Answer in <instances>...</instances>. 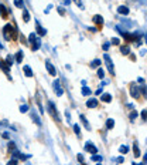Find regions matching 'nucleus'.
Returning a JSON list of instances; mask_svg holds the SVG:
<instances>
[{
	"label": "nucleus",
	"instance_id": "1",
	"mask_svg": "<svg viewBox=\"0 0 147 165\" xmlns=\"http://www.w3.org/2000/svg\"><path fill=\"white\" fill-rule=\"evenodd\" d=\"M3 36H4L6 40H12V37L14 36V27H13V24H6L3 27Z\"/></svg>",
	"mask_w": 147,
	"mask_h": 165
},
{
	"label": "nucleus",
	"instance_id": "2",
	"mask_svg": "<svg viewBox=\"0 0 147 165\" xmlns=\"http://www.w3.org/2000/svg\"><path fill=\"white\" fill-rule=\"evenodd\" d=\"M29 40H30V43L33 44V50H38V48H40V46H41V40H40V37H38L37 34L31 33L30 36H29Z\"/></svg>",
	"mask_w": 147,
	"mask_h": 165
},
{
	"label": "nucleus",
	"instance_id": "3",
	"mask_svg": "<svg viewBox=\"0 0 147 165\" xmlns=\"http://www.w3.org/2000/svg\"><path fill=\"white\" fill-rule=\"evenodd\" d=\"M48 111H50V114L54 117V120L59 121V114L57 113V110H55V105H54L52 101H48Z\"/></svg>",
	"mask_w": 147,
	"mask_h": 165
},
{
	"label": "nucleus",
	"instance_id": "4",
	"mask_svg": "<svg viewBox=\"0 0 147 165\" xmlns=\"http://www.w3.org/2000/svg\"><path fill=\"white\" fill-rule=\"evenodd\" d=\"M103 60H105V63H106V67H108V70H109V73L110 74H115V67H113V63H112V58L108 54H105Z\"/></svg>",
	"mask_w": 147,
	"mask_h": 165
},
{
	"label": "nucleus",
	"instance_id": "5",
	"mask_svg": "<svg viewBox=\"0 0 147 165\" xmlns=\"http://www.w3.org/2000/svg\"><path fill=\"white\" fill-rule=\"evenodd\" d=\"M54 90H55V94H57L58 97H61L62 94H64V90H62V87H61V83H59V80H55L54 81Z\"/></svg>",
	"mask_w": 147,
	"mask_h": 165
},
{
	"label": "nucleus",
	"instance_id": "6",
	"mask_svg": "<svg viewBox=\"0 0 147 165\" xmlns=\"http://www.w3.org/2000/svg\"><path fill=\"white\" fill-rule=\"evenodd\" d=\"M130 94H132V97H134V98L139 97V87L136 83H133L130 86Z\"/></svg>",
	"mask_w": 147,
	"mask_h": 165
},
{
	"label": "nucleus",
	"instance_id": "7",
	"mask_svg": "<svg viewBox=\"0 0 147 165\" xmlns=\"http://www.w3.org/2000/svg\"><path fill=\"white\" fill-rule=\"evenodd\" d=\"M85 149L88 151V152H91L92 155H93V154H96V152H98V148H96L95 145H93L92 142H86V145H85Z\"/></svg>",
	"mask_w": 147,
	"mask_h": 165
},
{
	"label": "nucleus",
	"instance_id": "8",
	"mask_svg": "<svg viewBox=\"0 0 147 165\" xmlns=\"http://www.w3.org/2000/svg\"><path fill=\"white\" fill-rule=\"evenodd\" d=\"M45 67H47V70H48V73H50L51 76H55L57 74V71H55V67L51 64L50 61H45Z\"/></svg>",
	"mask_w": 147,
	"mask_h": 165
},
{
	"label": "nucleus",
	"instance_id": "9",
	"mask_svg": "<svg viewBox=\"0 0 147 165\" xmlns=\"http://www.w3.org/2000/svg\"><path fill=\"white\" fill-rule=\"evenodd\" d=\"M86 107H88V108L98 107V100H95V98H91V100H88V101H86Z\"/></svg>",
	"mask_w": 147,
	"mask_h": 165
},
{
	"label": "nucleus",
	"instance_id": "10",
	"mask_svg": "<svg viewBox=\"0 0 147 165\" xmlns=\"http://www.w3.org/2000/svg\"><path fill=\"white\" fill-rule=\"evenodd\" d=\"M0 68H2L3 71L6 73V74H9V71H10V66H9L6 61H3V60L0 61Z\"/></svg>",
	"mask_w": 147,
	"mask_h": 165
},
{
	"label": "nucleus",
	"instance_id": "11",
	"mask_svg": "<svg viewBox=\"0 0 147 165\" xmlns=\"http://www.w3.org/2000/svg\"><path fill=\"white\" fill-rule=\"evenodd\" d=\"M92 22L95 23V24H103V17L102 16H99V14H96V16H93V19H92Z\"/></svg>",
	"mask_w": 147,
	"mask_h": 165
},
{
	"label": "nucleus",
	"instance_id": "12",
	"mask_svg": "<svg viewBox=\"0 0 147 165\" xmlns=\"http://www.w3.org/2000/svg\"><path fill=\"white\" fill-rule=\"evenodd\" d=\"M117 13H120V14H129V7H126V6H119L117 7Z\"/></svg>",
	"mask_w": 147,
	"mask_h": 165
},
{
	"label": "nucleus",
	"instance_id": "13",
	"mask_svg": "<svg viewBox=\"0 0 147 165\" xmlns=\"http://www.w3.org/2000/svg\"><path fill=\"white\" fill-rule=\"evenodd\" d=\"M120 53L122 54H125V56H127V54H130V47H129V46H122L120 47Z\"/></svg>",
	"mask_w": 147,
	"mask_h": 165
},
{
	"label": "nucleus",
	"instance_id": "14",
	"mask_svg": "<svg viewBox=\"0 0 147 165\" xmlns=\"http://www.w3.org/2000/svg\"><path fill=\"white\" fill-rule=\"evenodd\" d=\"M23 71H24V74H26L27 77H33V71H31V67H30V66H24Z\"/></svg>",
	"mask_w": 147,
	"mask_h": 165
},
{
	"label": "nucleus",
	"instance_id": "15",
	"mask_svg": "<svg viewBox=\"0 0 147 165\" xmlns=\"http://www.w3.org/2000/svg\"><path fill=\"white\" fill-rule=\"evenodd\" d=\"M14 60H16L17 63H21V61H23V51H21V50H20V51H17V54H16Z\"/></svg>",
	"mask_w": 147,
	"mask_h": 165
},
{
	"label": "nucleus",
	"instance_id": "16",
	"mask_svg": "<svg viewBox=\"0 0 147 165\" xmlns=\"http://www.w3.org/2000/svg\"><path fill=\"white\" fill-rule=\"evenodd\" d=\"M0 17H7V10L3 4H0Z\"/></svg>",
	"mask_w": 147,
	"mask_h": 165
},
{
	"label": "nucleus",
	"instance_id": "17",
	"mask_svg": "<svg viewBox=\"0 0 147 165\" xmlns=\"http://www.w3.org/2000/svg\"><path fill=\"white\" fill-rule=\"evenodd\" d=\"M23 20H24L26 23H29V22H30V13L27 12L26 9H24V12H23Z\"/></svg>",
	"mask_w": 147,
	"mask_h": 165
},
{
	"label": "nucleus",
	"instance_id": "18",
	"mask_svg": "<svg viewBox=\"0 0 147 165\" xmlns=\"http://www.w3.org/2000/svg\"><path fill=\"white\" fill-rule=\"evenodd\" d=\"M37 31H38V34H40V36H45V34H47V30H44L38 23H37Z\"/></svg>",
	"mask_w": 147,
	"mask_h": 165
},
{
	"label": "nucleus",
	"instance_id": "19",
	"mask_svg": "<svg viewBox=\"0 0 147 165\" xmlns=\"http://www.w3.org/2000/svg\"><path fill=\"white\" fill-rule=\"evenodd\" d=\"M115 127V120H112V118H109V120L106 121V128L108 129H112Z\"/></svg>",
	"mask_w": 147,
	"mask_h": 165
},
{
	"label": "nucleus",
	"instance_id": "20",
	"mask_svg": "<svg viewBox=\"0 0 147 165\" xmlns=\"http://www.w3.org/2000/svg\"><path fill=\"white\" fill-rule=\"evenodd\" d=\"M79 118H81V121L83 122V125H85V128H86V129H91V128H89V122L86 121L85 115H82V114H81V115H79Z\"/></svg>",
	"mask_w": 147,
	"mask_h": 165
},
{
	"label": "nucleus",
	"instance_id": "21",
	"mask_svg": "<svg viewBox=\"0 0 147 165\" xmlns=\"http://www.w3.org/2000/svg\"><path fill=\"white\" fill-rule=\"evenodd\" d=\"M102 101H103V103H110V101H112V96H110V94H103V96H102Z\"/></svg>",
	"mask_w": 147,
	"mask_h": 165
},
{
	"label": "nucleus",
	"instance_id": "22",
	"mask_svg": "<svg viewBox=\"0 0 147 165\" xmlns=\"http://www.w3.org/2000/svg\"><path fill=\"white\" fill-rule=\"evenodd\" d=\"M133 148H134V157H140V149H139L137 142H134V144H133Z\"/></svg>",
	"mask_w": 147,
	"mask_h": 165
},
{
	"label": "nucleus",
	"instance_id": "23",
	"mask_svg": "<svg viewBox=\"0 0 147 165\" xmlns=\"http://www.w3.org/2000/svg\"><path fill=\"white\" fill-rule=\"evenodd\" d=\"M14 6H16V7H19V9H23L24 7L23 0H14Z\"/></svg>",
	"mask_w": 147,
	"mask_h": 165
},
{
	"label": "nucleus",
	"instance_id": "24",
	"mask_svg": "<svg viewBox=\"0 0 147 165\" xmlns=\"http://www.w3.org/2000/svg\"><path fill=\"white\" fill-rule=\"evenodd\" d=\"M119 151H120V154H127L129 152V147L127 145H122L120 148H119Z\"/></svg>",
	"mask_w": 147,
	"mask_h": 165
},
{
	"label": "nucleus",
	"instance_id": "25",
	"mask_svg": "<svg viewBox=\"0 0 147 165\" xmlns=\"http://www.w3.org/2000/svg\"><path fill=\"white\" fill-rule=\"evenodd\" d=\"M82 94H83V96H89V94H92V91H91L89 88H88V87H83V88H82Z\"/></svg>",
	"mask_w": 147,
	"mask_h": 165
},
{
	"label": "nucleus",
	"instance_id": "26",
	"mask_svg": "<svg viewBox=\"0 0 147 165\" xmlns=\"http://www.w3.org/2000/svg\"><path fill=\"white\" fill-rule=\"evenodd\" d=\"M27 111H29V105L27 104L20 105V113H27Z\"/></svg>",
	"mask_w": 147,
	"mask_h": 165
},
{
	"label": "nucleus",
	"instance_id": "27",
	"mask_svg": "<svg viewBox=\"0 0 147 165\" xmlns=\"http://www.w3.org/2000/svg\"><path fill=\"white\" fill-rule=\"evenodd\" d=\"M137 115H139V114H137V111H132V113H130V115H129V118H130V121H134Z\"/></svg>",
	"mask_w": 147,
	"mask_h": 165
},
{
	"label": "nucleus",
	"instance_id": "28",
	"mask_svg": "<svg viewBox=\"0 0 147 165\" xmlns=\"http://www.w3.org/2000/svg\"><path fill=\"white\" fill-rule=\"evenodd\" d=\"M74 131H75V134L78 138H81V131H79V125H74Z\"/></svg>",
	"mask_w": 147,
	"mask_h": 165
},
{
	"label": "nucleus",
	"instance_id": "29",
	"mask_svg": "<svg viewBox=\"0 0 147 165\" xmlns=\"http://www.w3.org/2000/svg\"><path fill=\"white\" fill-rule=\"evenodd\" d=\"M98 77H99L100 80H103V77H105V71H103L102 68H99V70H98Z\"/></svg>",
	"mask_w": 147,
	"mask_h": 165
},
{
	"label": "nucleus",
	"instance_id": "30",
	"mask_svg": "<svg viewBox=\"0 0 147 165\" xmlns=\"http://www.w3.org/2000/svg\"><path fill=\"white\" fill-rule=\"evenodd\" d=\"M91 66H92V67H99V66H100V60H98V58H96V60H93Z\"/></svg>",
	"mask_w": 147,
	"mask_h": 165
},
{
	"label": "nucleus",
	"instance_id": "31",
	"mask_svg": "<svg viewBox=\"0 0 147 165\" xmlns=\"http://www.w3.org/2000/svg\"><path fill=\"white\" fill-rule=\"evenodd\" d=\"M17 164H19V161H17L16 158H13V159H10L7 162V165H17Z\"/></svg>",
	"mask_w": 147,
	"mask_h": 165
},
{
	"label": "nucleus",
	"instance_id": "32",
	"mask_svg": "<svg viewBox=\"0 0 147 165\" xmlns=\"http://www.w3.org/2000/svg\"><path fill=\"white\" fill-rule=\"evenodd\" d=\"M92 161H102V157L96 155V154H93L92 155Z\"/></svg>",
	"mask_w": 147,
	"mask_h": 165
},
{
	"label": "nucleus",
	"instance_id": "33",
	"mask_svg": "<svg viewBox=\"0 0 147 165\" xmlns=\"http://www.w3.org/2000/svg\"><path fill=\"white\" fill-rule=\"evenodd\" d=\"M119 43H120V41H119V38H117V37H113V38H112V44L117 46Z\"/></svg>",
	"mask_w": 147,
	"mask_h": 165
},
{
	"label": "nucleus",
	"instance_id": "34",
	"mask_svg": "<svg viewBox=\"0 0 147 165\" xmlns=\"http://www.w3.org/2000/svg\"><path fill=\"white\" fill-rule=\"evenodd\" d=\"M6 63H7L9 66L13 64V57H12V56H9V57H7V61H6Z\"/></svg>",
	"mask_w": 147,
	"mask_h": 165
},
{
	"label": "nucleus",
	"instance_id": "35",
	"mask_svg": "<svg viewBox=\"0 0 147 165\" xmlns=\"http://www.w3.org/2000/svg\"><path fill=\"white\" fill-rule=\"evenodd\" d=\"M75 3H76V4H78L79 7H81V9H83V4L81 3V0H75Z\"/></svg>",
	"mask_w": 147,
	"mask_h": 165
},
{
	"label": "nucleus",
	"instance_id": "36",
	"mask_svg": "<svg viewBox=\"0 0 147 165\" xmlns=\"http://www.w3.org/2000/svg\"><path fill=\"white\" fill-rule=\"evenodd\" d=\"M9 149H16V145H14L13 142H10V144H9Z\"/></svg>",
	"mask_w": 147,
	"mask_h": 165
},
{
	"label": "nucleus",
	"instance_id": "37",
	"mask_svg": "<svg viewBox=\"0 0 147 165\" xmlns=\"http://www.w3.org/2000/svg\"><path fill=\"white\" fill-rule=\"evenodd\" d=\"M58 12H59V13H61V14H62V16H64V14H65V10H64V9H62V7H58Z\"/></svg>",
	"mask_w": 147,
	"mask_h": 165
},
{
	"label": "nucleus",
	"instance_id": "38",
	"mask_svg": "<svg viewBox=\"0 0 147 165\" xmlns=\"http://www.w3.org/2000/svg\"><path fill=\"white\" fill-rule=\"evenodd\" d=\"M109 46H110V43H105V44H103V50H108V48H109Z\"/></svg>",
	"mask_w": 147,
	"mask_h": 165
},
{
	"label": "nucleus",
	"instance_id": "39",
	"mask_svg": "<svg viewBox=\"0 0 147 165\" xmlns=\"http://www.w3.org/2000/svg\"><path fill=\"white\" fill-rule=\"evenodd\" d=\"M142 118H143V120H146V111L144 110L142 111Z\"/></svg>",
	"mask_w": 147,
	"mask_h": 165
},
{
	"label": "nucleus",
	"instance_id": "40",
	"mask_svg": "<svg viewBox=\"0 0 147 165\" xmlns=\"http://www.w3.org/2000/svg\"><path fill=\"white\" fill-rule=\"evenodd\" d=\"M78 161H79V162H82V161H83V157L81 155V154H79V155H78Z\"/></svg>",
	"mask_w": 147,
	"mask_h": 165
},
{
	"label": "nucleus",
	"instance_id": "41",
	"mask_svg": "<svg viewBox=\"0 0 147 165\" xmlns=\"http://www.w3.org/2000/svg\"><path fill=\"white\" fill-rule=\"evenodd\" d=\"M117 162H119V164H122V162H123V158L119 157V158H117Z\"/></svg>",
	"mask_w": 147,
	"mask_h": 165
},
{
	"label": "nucleus",
	"instance_id": "42",
	"mask_svg": "<svg viewBox=\"0 0 147 165\" xmlns=\"http://www.w3.org/2000/svg\"><path fill=\"white\" fill-rule=\"evenodd\" d=\"M3 138H9V134H7V132H3Z\"/></svg>",
	"mask_w": 147,
	"mask_h": 165
},
{
	"label": "nucleus",
	"instance_id": "43",
	"mask_svg": "<svg viewBox=\"0 0 147 165\" xmlns=\"http://www.w3.org/2000/svg\"><path fill=\"white\" fill-rule=\"evenodd\" d=\"M140 165H144V164H140Z\"/></svg>",
	"mask_w": 147,
	"mask_h": 165
},
{
	"label": "nucleus",
	"instance_id": "44",
	"mask_svg": "<svg viewBox=\"0 0 147 165\" xmlns=\"http://www.w3.org/2000/svg\"><path fill=\"white\" fill-rule=\"evenodd\" d=\"M98 165H102V164H98Z\"/></svg>",
	"mask_w": 147,
	"mask_h": 165
}]
</instances>
